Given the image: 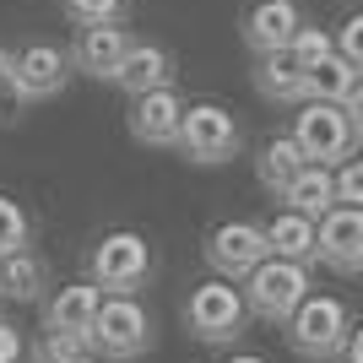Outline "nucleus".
Instances as JSON below:
<instances>
[{"instance_id":"nucleus-1","label":"nucleus","mask_w":363,"mask_h":363,"mask_svg":"<svg viewBox=\"0 0 363 363\" xmlns=\"http://www.w3.org/2000/svg\"><path fill=\"white\" fill-rule=\"evenodd\" d=\"M87 342H92V358H108V363H130L152 347V315L136 293H104L98 315L87 325Z\"/></svg>"},{"instance_id":"nucleus-2","label":"nucleus","mask_w":363,"mask_h":363,"mask_svg":"<svg viewBox=\"0 0 363 363\" xmlns=\"http://www.w3.org/2000/svg\"><path fill=\"white\" fill-rule=\"evenodd\" d=\"M250 325V303L244 293L228 282V277H212V282H201L190 298H184V331L206 342V347H233Z\"/></svg>"},{"instance_id":"nucleus-3","label":"nucleus","mask_w":363,"mask_h":363,"mask_svg":"<svg viewBox=\"0 0 363 363\" xmlns=\"http://www.w3.org/2000/svg\"><path fill=\"white\" fill-rule=\"evenodd\" d=\"M179 157L184 163H201V168H223L239 157L244 147V130L239 120L228 114L223 104H184V120H179Z\"/></svg>"},{"instance_id":"nucleus-4","label":"nucleus","mask_w":363,"mask_h":363,"mask_svg":"<svg viewBox=\"0 0 363 363\" xmlns=\"http://www.w3.org/2000/svg\"><path fill=\"white\" fill-rule=\"evenodd\" d=\"M347 331H352L347 303L325 298V293H309L288 315V347L298 352V358H309V363H331L336 352L347 347Z\"/></svg>"},{"instance_id":"nucleus-5","label":"nucleus","mask_w":363,"mask_h":363,"mask_svg":"<svg viewBox=\"0 0 363 363\" xmlns=\"http://www.w3.org/2000/svg\"><path fill=\"white\" fill-rule=\"evenodd\" d=\"M293 141H298V152L309 157V163L320 168H336L347 163L352 147H358V136H352V120L342 104H325V98H303L298 114H293Z\"/></svg>"},{"instance_id":"nucleus-6","label":"nucleus","mask_w":363,"mask_h":363,"mask_svg":"<svg viewBox=\"0 0 363 363\" xmlns=\"http://www.w3.org/2000/svg\"><path fill=\"white\" fill-rule=\"evenodd\" d=\"M309 298V266L282 255H266L255 272L244 277V303L255 320H272V325H288V315Z\"/></svg>"},{"instance_id":"nucleus-7","label":"nucleus","mask_w":363,"mask_h":363,"mask_svg":"<svg viewBox=\"0 0 363 363\" xmlns=\"http://www.w3.org/2000/svg\"><path fill=\"white\" fill-rule=\"evenodd\" d=\"M87 277L104 293H141L152 282V244L141 233H130V228H114V233H104L92 244Z\"/></svg>"},{"instance_id":"nucleus-8","label":"nucleus","mask_w":363,"mask_h":363,"mask_svg":"<svg viewBox=\"0 0 363 363\" xmlns=\"http://www.w3.org/2000/svg\"><path fill=\"white\" fill-rule=\"evenodd\" d=\"M266 255H272V244H266L260 223H223L206 233V266L217 277H228V282H244Z\"/></svg>"},{"instance_id":"nucleus-9","label":"nucleus","mask_w":363,"mask_h":363,"mask_svg":"<svg viewBox=\"0 0 363 363\" xmlns=\"http://www.w3.org/2000/svg\"><path fill=\"white\" fill-rule=\"evenodd\" d=\"M130 28L125 22H92V28H76V38H71V65L82 76H92V82H114L120 76V65H125V55H130Z\"/></svg>"},{"instance_id":"nucleus-10","label":"nucleus","mask_w":363,"mask_h":363,"mask_svg":"<svg viewBox=\"0 0 363 363\" xmlns=\"http://www.w3.org/2000/svg\"><path fill=\"white\" fill-rule=\"evenodd\" d=\"M320 233V260L342 277H363V206H342L336 201L331 212L315 223Z\"/></svg>"},{"instance_id":"nucleus-11","label":"nucleus","mask_w":363,"mask_h":363,"mask_svg":"<svg viewBox=\"0 0 363 363\" xmlns=\"http://www.w3.org/2000/svg\"><path fill=\"white\" fill-rule=\"evenodd\" d=\"M71 76H76V65H71V55H65L60 44H28V49H16V82H22V92H28V104L60 98Z\"/></svg>"},{"instance_id":"nucleus-12","label":"nucleus","mask_w":363,"mask_h":363,"mask_svg":"<svg viewBox=\"0 0 363 363\" xmlns=\"http://www.w3.org/2000/svg\"><path fill=\"white\" fill-rule=\"evenodd\" d=\"M298 28H303L298 0H255L244 11L239 33H244V44H250V55H272V49H288Z\"/></svg>"},{"instance_id":"nucleus-13","label":"nucleus","mask_w":363,"mask_h":363,"mask_svg":"<svg viewBox=\"0 0 363 363\" xmlns=\"http://www.w3.org/2000/svg\"><path fill=\"white\" fill-rule=\"evenodd\" d=\"M179 120H184V98L174 87L141 92L136 104H130V136L141 147H174L179 141Z\"/></svg>"},{"instance_id":"nucleus-14","label":"nucleus","mask_w":363,"mask_h":363,"mask_svg":"<svg viewBox=\"0 0 363 363\" xmlns=\"http://www.w3.org/2000/svg\"><path fill=\"white\" fill-rule=\"evenodd\" d=\"M255 92L266 98V104H282V108L303 104V65L293 60V49L255 55Z\"/></svg>"},{"instance_id":"nucleus-15","label":"nucleus","mask_w":363,"mask_h":363,"mask_svg":"<svg viewBox=\"0 0 363 363\" xmlns=\"http://www.w3.org/2000/svg\"><path fill=\"white\" fill-rule=\"evenodd\" d=\"M49 288V260L33 250V244H22V250H11V255H0V298L11 303H38Z\"/></svg>"},{"instance_id":"nucleus-16","label":"nucleus","mask_w":363,"mask_h":363,"mask_svg":"<svg viewBox=\"0 0 363 363\" xmlns=\"http://www.w3.org/2000/svg\"><path fill=\"white\" fill-rule=\"evenodd\" d=\"M98 303H104V288H98L92 277H87V282H71V288H60L55 298L44 303V331H76V336H87Z\"/></svg>"},{"instance_id":"nucleus-17","label":"nucleus","mask_w":363,"mask_h":363,"mask_svg":"<svg viewBox=\"0 0 363 363\" xmlns=\"http://www.w3.org/2000/svg\"><path fill=\"white\" fill-rule=\"evenodd\" d=\"M266 244H272V255L282 260H298V266H315L320 260V233H315V217L293 212V206H282V212L266 223Z\"/></svg>"},{"instance_id":"nucleus-18","label":"nucleus","mask_w":363,"mask_h":363,"mask_svg":"<svg viewBox=\"0 0 363 363\" xmlns=\"http://www.w3.org/2000/svg\"><path fill=\"white\" fill-rule=\"evenodd\" d=\"M130 98H141V92H157V87H174V55H168L163 44H130V55H125L120 76H114Z\"/></svg>"},{"instance_id":"nucleus-19","label":"nucleus","mask_w":363,"mask_h":363,"mask_svg":"<svg viewBox=\"0 0 363 363\" xmlns=\"http://www.w3.org/2000/svg\"><path fill=\"white\" fill-rule=\"evenodd\" d=\"M282 206H293V212H303V217H325L336 206V168H320V163H303L298 174L288 179V190H282Z\"/></svg>"},{"instance_id":"nucleus-20","label":"nucleus","mask_w":363,"mask_h":363,"mask_svg":"<svg viewBox=\"0 0 363 363\" xmlns=\"http://www.w3.org/2000/svg\"><path fill=\"white\" fill-rule=\"evenodd\" d=\"M358 76H363V71H352V65L331 49L325 60H315L309 71H303V98H325V104H342V98L358 87Z\"/></svg>"},{"instance_id":"nucleus-21","label":"nucleus","mask_w":363,"mask_h":363,"mask_svg":"<svg viewBox=\"0 0 363 363\" xmlns=\"http://www.w3.org/2000/svg\"><path fill=\"white\" fill-rule=\"evenodd\" d=\"M303 163H309V157L298 152V141H293V136H272L266 147H260V157H255V174H260V184H266L272 196H282L288 179L298 174Z\"/></svg>"},{"instance_id":"nucleus-22","label":"nucleus","mask_w":363,"mask_h":363,"mask_svg":"<svg viewBox=\"0 0 363 363\" xmlns=\"http://www.w3.org/2000/svg\"><path fill=\"white\" fill-rule=\"evenodd\" d=\"M33 363H92V342L76 331H44L33 347Z\"/></svg>"},{"instance_id":"nucleus-23","label":"nucleus","mask_w":363,"mask_h":363,"mask_svg":"<svg viewBox=\"0 0 363 363\" xmlns=\"http://www.w3.org/2000/svg\"><path fill=\"white\" fill-rule=\"evenodd\" d=\"M28 92L16 82V49H0V125H22L28 114Z\"/></svg>"},{"instance_id":"nucleus-24","label":"nucleus","mask_w":363,"mask_h":363,"mask_svg":"<svg viewBox=\"0 0 363 363\" xmlns=\"http://www.w3.org/2000/svg\"><path fill=\"white\" fill-rule=\"evenodd\" d=\"M22 244H33V217L22 212L11 196H0V255H11Z\"/></svg>"},{"instance_id":"nucleus-25","label":"nucleus","mask_w":363,"mask_h":363,"mask_svg":"<svg viewBox=\"0 0 363 363\" xmlns=\"http://www.w3.org/2000/svg\"><path fill=\"white\" fill-rule=\"evenodd\" d=\"M130 0H65V16L76 28H92V22H125Z\"/></svg>"},{"instance_id":"nucleus-26","label":"nucleus","mask_w":363,"mask_h":363,"mask_svg":"<svg viewBox=\"0 0 363 363\" xmlns=\"http://www.w3.org/2000/svg\"><path fill=\"white\" fill-rule=\"evenodd\" d=\"M288 49H293V60H298L303 71H309L315 60H325V55L336 49V33H325V28H309V22H303V28L293 33V44H288Z\"/></svg>"},{"instance_id":"nucleus-27","label":"nucleus","mask_w":363,"mask_h":363,"mask_svg":"<svg viewBox=\"0 0 363 363\" xmlns=\"http://www.w3.org/2000/svg\"><path fill=\"white\" fill-rule=\"evenodd\" d=\"M336 201L342 206H363V157L336 163Z\"/></svg>"},{"instance_id":"nucleus-28","label":"nucleus","mask_w":363,"mask_h":363,"mask_svg":"<svg viewBox=\"0 0 363 363\" xmlns=\"http://www.w3.org/2000/svg\"><path fill=\"white\" fill-rule=\"evenodd\" d=\"M336 55H342L352 71H363V11L342 22V33H336Z\"/></svg>"},{"instance_id":"nucleus-29","label":"nucleus","mask_w":363,"mask_h":363,"mask_svg":"<svg viewBox=\"0 0 363 363\" xmlns=\"http://www.w3.org/2000/svg\"><path fill=\"white\" fill-rule=\"evenodd\" d=\"M22 352H28V342H22V331L0 320V363H22Z\"/></svg>"},{"instance_id":"nucleus-30","label":"nucleus","mask_w":363,"mask_h":363,"mask_svg":"<svg viewBox=\"0 0 363 363\" xmlns=\"http://www.w3.org/2000/svg\"><path fill=\"white\" fill-rule=\"evenodd\" d=\"M342 108H347V120H352V136L363 141V76H358V87L342 98Z\"/></svg>"},{"instance_id":"nucleus-31","label":"nucleus","mask_w":363,"mask_h":363,"mask_svg":"<svg viewBox=\"0 0 363 363\" xmlns=\"http://www.w3.org/2000/svg\"><path fill=\"white\" fill-rule=\"evenodd\" d=\"M336 363H363V325H352V331H347V347L336 352Z\"/></svg>"},{"instance_id":"nucleus-32","label":"nucleus","mask_w":363,"mask_h":363,"mask_svg":"<svg viewBox=\"0 0 363 363\" xmlns=\"http://www.w3.org/2000/svg\"><path fill=\"white\" fill-rule=\"evenodd\" d=\"M228 363H266L260 352H239V358H228Z\"/></svg>"}]
</instances>
